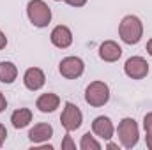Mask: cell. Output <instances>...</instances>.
<instances>
[{
    "mask_svg": "<svg viewBox=\"0 0 152 150\" xmlns=\"http://www.w3.org/2000/svg\"><path fill=\"white\" fill-rule=\"evenodd\" d=\"M118 34H120V39L126 44H136L142 39V34H143V25H142L140 18H136L133 14L131 16H126L120 21Z\"/></svg>",
    "mask_w": 152,
    "mask_h": 150,
    "instance_id": "6da1fadb",
    "label": "cell"
},
{
    "mask_svg": "<svg viewBox=\"0 0 152 150\" xmlns=\"http://www.w3.org/2000/svg\"><path fill=\"white\" fill-rule=\"evenodd\" d=\"M108 99H110V88L103 81H92L85 90V101L94 108L104 106Z\"/></svg>",
    "mask_w": 152,
    "mask_h": 150,
    "instance_id": "7a4b0ae2",
    "label": "cell"
},
{
    "mask_svg": "<svg viewBox=\"0 0 152 150\" xmlns=\"http://www.w3.org/2000/svg\"><path fill=\"white\" fill-rule=\"evenodd\" d=\"M27 14H28V20L34 23V27H39V28L46 27L51 21V11L42 0H30L27 5Z\"/></svg>",
    "mask_w": 152,
    "mask_h": 150,
    "instance_id": "3957f363",
    "label": "cell"
},
{
    "mask_svg": "<svg viewBox=\"0 0 152 150\" xmlns=\"http://www.w3.org/2000/svg\"><path fill=\"white\" fill-rule=\"evenodd\" d=\"M138 136H140V131L133 118H124L118 124V140L126 149H133L138 143Z\"/></svg>",
    "mask_w": 152,
    "mask_h": 150,
    "instance_id": "277c9868",
    "label": "cell"
},
{
    "mask_svg": "<svg viewBox=\"0 0 152 150\" xmlns=\"http://www.w3.org/2000/svg\"><path fill=\"white\" fill-rule=\"evenodd\" d=\"M81 120H83V115L80 111V108L76 104H73V103H67L66 108H64V111H62V115H60V122H62L64 129L67 133L76 131L81 125Z\"/></svg>",
    "mask_w": 152,
    "mask_h": 150,
    "instance_id": "5b68a950",
    "label": "cell"
},
{
    "mask_svg": "<svg viewBox=\"0 0 152 150\" xmlns=\"http://www.w3.org/2000/svg\"><path fill=\"white\" fill-rule=\"evenodd\" d=\"M124 71H126V74L129 76V78H133V79H143L145 76L149 74V64L142 57H131L126 62Z\"/></svg>",
    "mask_w": 152,
    "mask_h": 150,
    "instance_id": "8992f818",
    "label": "cell"
},
{
    "mask_svg": "<svg viewBox=\"0 0 152 150\" xmlns=\"http://www.w3.org/2000/svg\"><path fill=\"white\" fill-rule=\"evenodd\" d=\"M58 69H60V74L64 76V78L76 79V78H80V76L83 74L85 66H83V60L81 58H78V57H67V58H64L60 62V67Z\"/></svg>",
    "mask_w": 152,
    "mask_h": 150,
    "instance_id": "52a82bcc",
    "label": "cell"
},
{
    "mask_svg": "<svg viewBox=\"0 0 152 150\" xmlns=\"http://www.w3.org/2000/svg\"><path fill=\"white\" fill-rule=\"evenodd\" d=\"M99 57L104 62H117L122 57V48L113 41H104L99 46Z\"/></svg>",
    "mask_w": 152,
    "mask_h": 150,
    "instance_id": "ba28073f",
    "label": "cell"
},
{
    "mask_svg": "<svg viewBox=\"0 0 152 150\" xmlns=\"http://www.w3.org/2000/svg\"><path fill=\"white\" fill-rule=\"evenodd\" d=\"M92 131L94 134H97L99 138H104V140H110L113 136V124L108 117H97L94 122H92Z\"/></svg>",
    "mask_w": 152,
    "mask_h": 150,
    "instance_id": "9c48e42d",
    "label": "cell"
},
{
    "mask_svg": "<svg viewBox=\"0 0 152 150\" xmlns=\"http://www.w3.org/2000/svg\"><path fill=\"white\" fill-rule=\"evenodd\" d=\"M51 42L57 46V48H69L71 42H73V34L67 27L64 25H58L53 28L51 32Z\"/></svg>",
    "mask_w": 152,
    "mask_h": 150,
    "instance_id": "30bf717a",
    "label": "cell"
},
{
    "mask_svg": "<svg viewBox=\"0 0 152 150\" xmlns=\"http://www.w3.org/2000/svg\"><path fill=\"white\" fill-rule=\"evenodd\" d=\"M23 81H25V87H27L28 90H39V88L44 85L46 78H44V73H42L41 69L30 67V69H27Z\"/></svg>",
    "mask_w": 152,
    "mask_h": 150,
    "instance_id": "8fae6325",
    "label": "cell"
},
{
    "mask_svg": "<svg viewBox=\"0 0 152 150\" xmlns=\"http://www.w3.org/2000/svg\"><path fill=\"white\" fill-rule=\"evenodd\" d=\"M53 136V127L50 124H37L30 129L28 133V138L32 143H42V141H48L50 138Z\"/></svg>",
    "mask_w": 152,
    "mask_h": 150,
    "instance_id": "7c38bea8",
    "label": "cell"
},
{
    "mask_svg": "<svg viewBox=\"0 0 152 150\" xmlns=\"http://www.w3.org/2000/svg\"><path fill=\"white\" fill-rule=\"evenodd\" d=\"M58 104H60V99H58V95H55V94H42L37 99V103H36V106L39 108V111H42V113L55 111V110L58 108Z\"/></svg>",
    "mask_w": 152,
    "mask_h": 150,
    "instance_id": "4fadbf2b",
    "label": "cell"
},
{
    "mask_svg": "<svg viewBox=\"0 0 152 150\" xmlns=\"http://www.w3.org/2000/svg\"><path fill=\"white\" fill-rule=\"evenodd\" d=\"M11 122H12V125L16 129H23V127H27L32 122V111L27 110V108H20V110H16L12 113Z\"/></svg>",
    "mask_w": 152,
    "mask_h": 150,
    "instance_id": "5bb4252c",
    "label": "cell"
},
{
    "mask_svg": "<svg viewBox=\"0 0 152 150\" xmlns=\"http://www.w3.org/2000/svg\"><path fill=\"white\" fill-rule=\"evenodd\" d=\"M18 76V69L12 62H0V81L2 83H12Z\"/></svg>",
    "mask_w": 152,
    "mask_h": 150,
    "instance_id": "9a60e30c",
    "label": "cell"
},
{
    "mask_svg": "<svg viewBox=\"0 0 152 150\" xmlns=\"http://www.w3.org/2000/svg\"><path fill=\"white\" fill-rule=\"evenodd\" d=\"M80 147H81V150H99V149H101V145H99V143L92 138V134H90V133L83 134Z\"/></svg>",
    "mask_w": 152,
    "mask_h": 150,
    "instance_id": "2e32d148",
    "label": "cell"
},
{
    "mask_svg": "<svg viewBox=\"0 0 152 150\" xmlns=\"http://www.w3.org/2000/svg\"><path fill=\"white\" fill-rule=\"evenodd\" d=\"M75 143H73V140H71V136L67 134L66 138H64V141H62V150H75Z\"/></svg>",
    "mask_w": 152,
    "mask_h": 150,
    "instance_id": "e0dca14e",
    "label": "cell"
},
{
    "mask_svg": "<svg viewBox=\"0 0 152 150\" xmlns=\"http://www.w3.org/2000/svg\"><path fill=\"white\" fill-rule=\"evenodd\" d=\"M143 127H145V133L152 131V113H147L145 118H143Z\"/></svg>",
    "mask_w": 152,
    "mask_h": 150,
    "instance_id": "ac0fdd59",
    "label": "cell"
},
{
    "mask_svg": "<svg viewBox=\"0 0 152 150\" xmlns=\"http://www.w3.org/2000/svg\"><path fill=\"white\" fill-rule=\"evenodd\" d=\"M64 2L69 4V5H73V7H81V5L87 4V0H64Z\"/></svg>",
    "mask_w": 152,
    "mask_h": 150,
    "instance_id": "d6986e66",
    "label": "cell"
},
{
    "mask_svg": "<svg viewBox=\"0 0 152 150\" xmlns=\"http://www.w3.org/2000/svg\"><path fill=\"white\" fill-rule=\"evenodd\" d=\"M5 138H7V131H5V127L0 124V147L4 145V141H5Z\"/></svg>",
    "mask_w": 152,
    "mask_h": 150,
    "instance_id": "ffe728a7",
    "label": "cell"
},
{
    "mask_svg": "<svg viewBox=\"0 0 152 150\" xmlns=\"http://www.w3.org/2000/svg\"><path fill=\"white\" fill-rule=\"evenodd\" d=\"M5 106H7V101H5V97H4V94L0 92V113L5 110Z\"/></svg>",
    "mask_w": 152,
    "mask_h": 150,
    "instance_id": "44dd1931",
    "label": "cell"
},
{
    "mask_svg": "<svg viewBox=\"0 0 152 150\" xmlns=\"http://www.w3.org/2000/svg\"><path fill=\"white\" fill-rule=\"evenodd\" d=\"M145 141H147V147L152 150V131H147V136H145Z\"/></svg>",
    "mask_w": 152,
    "mask_h": 150,
    "instance_id": "7402d4cb",
    "label": "cell"
},
{
    "mask_svg": "<svg viewBox=\"0 0 152 150\" xmlns=\"http://www.w3.org/2000/svg\"><path fill=\"white\" fill-rule=\"evenodd\" d=\"M5 44H7V37L4 36V32H0V50H4Z\"/></svg>",
    "mask_w": 152,
    "mask_h": 150,
    "instance_id": "603a6c76",
    "label": "cell"
},
{
    "mask_svg": "<svg viewBox=\"0 0 152 150\" xmlns=\"http://www.w3.org/2000/svg\"><path fill=\"white\" fill-rule=\"evenodd\" d=\"M147 53H149V55L152 57V39L149 41V42H147Z\"/></svg>",
    "mask_w": 152,
    "mask_h": 150,
    "instance_id": "cb8c5ba5",
    "label": "cell"
},
{
    "mask_svg": "<svg viewBox=\"0 0 152 150\" xmlns=\"http://www.w3.org/2000/svg\"><path fill=\"white\" fill-rule=\"evenodd\" d=\"M108 149H112V150H115V149H118V147H117V145H115V143H110V145H108Z\"/></svg>",
    "mask_w": 152,
    "mask_h": 150,
    "instance_id": "d4e9b609",
    "label": "cell"
},
{
    "mask_svg": "<svg viewBox=\"0 0 152 150\" xmlns=\"http://www.w3.org/2000/svg\"><path fill=\"white\" fill-rule=\"evenodd\" d=\"M57 2H58V0H57Z\"/></svg>",
    "mask_w": 152,
    "mask_h": 150,
    "instance_id": "484cf974",
    "label": "cell"
}]
</instances>
